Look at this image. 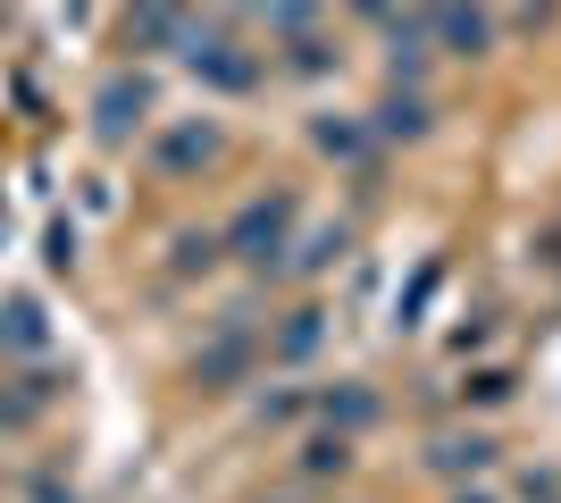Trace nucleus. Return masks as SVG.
<instances>
[{
  "label": "nucleus",
  "mask_w": 561,
  "mask_h": 503,
  "mask_svg": "<svg viewBox=\"0 0 561 503\" xmlns=\"http://www.w3.org/2000/svg\"><path fill=\"white\" fill-rule=\"evenodd\" d=\"M352 9H360V18H394V0H352Z\"/></svg>",
  "instance_id": "5701e85b"
},
{
  "label": "nucleus",
  "mask_w": 561,
  "mask_h": 503,
  "mask_svg": "<svg viewBox=\"0 0 561 503\" xmlns=\"http://www.w3.org/2000/svg\"><path fill=\"white\" fill-rule=\"evenodd\" d=\"M319 18V0H260V25H277V34H302Z\"/></svg>",
  "instance_id": "dca6fc26"
},
{
  "label": "nucleus",
  "mask_w": 561,
  "mask_h": 503,
  "mask_svg": "<svg viewBox=\"0 0 561 503\" xmlns=\"http://www.w3.org/2000/svg\"><path fill=\"white\" fill-rule=\"evenodd\" d=\"M461 395H469V403H503V395H512V378H503V369H486V378H469Z\"/></svg>",
  "instance_id": "6ab92c4d"
},
{
  "label": "nucleus",
  "mask_w": 561,
  "mask_h": 503,
  "mask_svg": "<svg viewBox=\"0 0 561 503\" xmlns=\"http://www.w3.org/2000/svg\"><path fill=\"white\" fill-rule=\"evenodd\" d=\"M185 0H135V18H126V34H135V50H176L185 43Z\"/></svg>",
  "instance_id": "39448f33"
},
{
  "label": "nucleus",
  "mask_w": 561,
  "mask_h": 503,
  "mask_svg": "<svg viewBox=\"0 0 561 503\" xmlns=\"http://www.w3.org/2000/svg\"><path fill=\"white\" fill-rule=\"evenodd\" d=\"M294 76H328V43H294V59H285Z\"/></svg>",
  "instance_id": "aec40b11"
},
{
  "label": "nucleus",
  "mask_w": 561,
  "mask_h": 503,
  "mask_svg": "<svg viewBox=\"0 0 561 503\" xmlns=\"http://www.w3.org/2000/svg\"><path fill=\"white\" fill-rule=\"evenodd\" d=\"M151 101H160V93H151V76H135V68L110 76V84L93 93V135H101V144H135L142 126H151Z\"/></svg>",
  "instance_id": "f03ea898"
},
{
  "label": "nucleus",
  "mask_w": 561,
  "mask_h": 503,
  "mask_svg": "<svg viewBox=\"0 0 561 503\" xmlns=\"http://www.w3.org/2000/svg\"><path fill=\"white\" fill-rule=\"evenodd\" d=\"M486 461H494L486 436H436V445H427V470H436V479H469V470H486Z\"/></svg>",
  "instance_id": "1a4fd4ad"
},
{
  "label": "nucleus",
  "mask_w": 561,
  "mask_h": 503,
  "mask_svg": "<svg viewBox=\"0 0 561 503\" xmlns=\"http://www.w3.org/2000/svg\"><path fill=\"white\" fill-rule=\"evenodd\" d=\"M310 403H319L310 386H277V395H260V420H277V428H285V420H302Z\"/></svg>",
  "instance_id": "f3484780"
},
{
  "label": "nucleus",
  "mask_w": 561,
  "mask_h": 503,
  "mask_svg": "<svg viewBox=\"0 0 561 503\" xmlns=\"http://www.w3.org/2000/svg\"><path fill=\"white\" fill-rule=\"evenodd\" d=\"M310 144L328 151V160H369V144H377V135H369L360 118H319V126H310Z\"/></svg>",
  "instance_id": "9b49d317"
},
{
  "label": "nucleus",
  "mask_w": 561,
  "mask_h": 503,
  "mask_svg": "<svg viewBox=\"0 0 561 503\" xmlns=\"http://www.w3.org/2000/svg\"><path fill=\"white\" fill-rule=\"evenodd\" d=\"M461 503H486V495H461Z\"/></svg>",
  "instance_id": "b1692460"
},
{
  "label": "nucleus",
  "mask_w": 561,
  "mask_h": 503,
  "mask_svg": "<svg viewBox=\"0 0 561 503\" xmlns=\"http://www.w3.org/2000/svg\"><path fill=\"white\" fill-rule=\"evenodd\" d=\"M352 470V436H335V428H319L302 445V479H344Z\"/></svg>",
  "instance_id": "4468645a"
},
{
  "label": "nucleus",
  "mask_w": 561,
  "mask_h": 503,
  "mask_svg": "<svg viewBox=\"0 0 561 503\" xmlns=\"http://www.w3.org/2000/svg\"><path fill=\"white\" fill-rule=\"evenodd\" d=\"M319 335H328V311H294L285 335H277V361H310V353H319Z\"/></svg>",
  "instance_id": "2eb2a0df"
},
{
  "label": "nucleus",
  "mask_w": 561,
  "mask_h": 503,
  "mask_svg": "<svg viewBox=\"0 0 561 503\" xmlns=\"http://www.w3.org/2000/svg\"><path fill=\"white\" fill-rule=\"evenodd\" d=\"M285 227H294V193H260V202H243L234 210V227L218 243H227L234 261H252V268H268L285 252Z\"/></svg>",
  "instance_id": "f257e3e1"
},
{
  "label": "nucleus",
  "mask_w": 561,
  "mask_h": 503,
  "mask_svg": "<svg viewBox=\"0 0 561 503\" xmlns=\"http://www.w3.org/2000/svg\"><path fill=\"white\" fill-rule=\"evenodd\" d=\"M202 160H218V126L210 118L168 126V135H160V168H202Z\"/></svg>",
  "instance_id": "6e6552de"
},
{
  "label": "nucleus",
  "mask_w": 561,
  "mask_h": 503,
  "mask_svg": "<svg viewBox=\"0 0 561 503\" xmlns=\"http://www.w3.org/2000/svg\"><path fill=\"white\" fill-rule=\"evenodd\" d=\"M369 135H377V144H420V135H427V101H420V93H402V84H394V93L377 101Z\"/></svg>",
  "instance_id": "0eeeda50"
},
{
  "label": "nucleus",
  "mask_w": 561,
  "mask_h": 503,
  "mask_svg": "<svg viewBox=\"0 0 561 503\" xmlns=\"http://www.w3.org/2000/svg\"><path fill=\"white\" fill-rule=\"evenodd\" d=\"M519 495H528V503H561V479H553V470H528V479H519Z\"/></svg>",
  "instance_id": "412c9836"
},
{
  "label": "nucleus",
  "mask_w": 561,
  "mask_h": 503,
  "mask_svg": "<svg viewBox=\"0 0 561 503\" xmlns=\"http://www.w3.org/2000/svg\"><path fill=\"white\" fill-rule=\"evenodd\" d=\"M218 252H227L218 236H176V268H210Z\"/></svg>",
  "instance_id": "a211bd4d"
},
{
  "label": "nucleus",
  "mask_w": 561,
  "mask_h": 503,
  "mask_svg": "<svg viewBox=\"0 0 561 503\" xmlns=\"http://www.w3.org/2000/svg\"><path fill=\"white\" fill-rule=\"evenodd\" d=\"M344 252H352V227H319V236H310L302 252L285 261V277H319V268H328V261H344Z\"/></svg>",
  "instance_id": "ddd939ff"
},
{
  "label": "nucleus",
  "mask_w": 561,
  "mask_h": 503,
  "mask_svg": "<svg viewBox=\"0 0 561 503\" xmlns=\"http://www.w3.org/2000/svg\"><path fill=\"white\" fill-rule=\"evenodd\" d=\"M43 302H0V344L9 353H43Z\"/></svg>",
  "instance_id": "f8f14e48"
},
{
  "label": "nucleus",
  "mask_w": 561,
  "mask_h": 503,
  "mask_svg": "<svg viewBox=\"0 0 561 503\" xmlns=\"http://www.w3.org/2000/svg\"><path fill=\"white\" fill-rule=\"evenodd\" d=\"M319 420H328L335 436H352V428H369V420H377V395H369V386H328V395H319Z\"/></svg>",
  "instance_id": "9d476101"
},
{
  "label": "nucleus",
  "mask_w": 561,
  "mask_h": 503,
  "mask_svg": "<svg viewBox=\"0 0 561 503\" xmlns=\"http://www.w3.org/2000/svg\"><path fill=\"white\" fill-rule=\"evenodd\" d=\"M243 369H252V328H243V311H234L227 328H218V344H210L202 361H193V378L210 386V395H227V386L243 378Z\"/></svg>",
  "instance_id": "20e7f679"
},
{
  "label": "nucleus",
  "mask_w": 561,
  "mask_h": 503,
  "mask_svg": "<svg viewBox=\"0 0 561 503\" xmlns=\"http://www.w3.org/2000/svg\"><path fill=\"white\" fill-rule=\"evenodd\" d=\"M50 268H76V227H50Z\"/></svg>",
  "instance_id": "4be33fe9"
},
{
  "label": "nucleus",
  "mask_w": 561,
  "mask_h": 503,
  "mask_svg": "<svg viewBox=\"0 0 561 503\" xmlns=\"http://www.w3.org/2000/svg\"><path fill=\"white\" fill-rule=\"evenodd\" d=\"M427 34H436L445 50H461V59H478V50L494 43V25H486L478 0H436V9H427Z\"/></svg>",
  "instance_id": "7ed1b4c3"
},
{
  "label": "nucleus",
  "mask_w": 561,
  "mask_h": 503,
  "mask_svg": "<svg viewBox=\"0 0 561 503\" xmlns=\"http://www.w3.org/2000/svg\"><path fill=\"white\" fill-rule=\"evenodd\" d=\"M386 76H394V84H420L427 76V18H394L386 25Z\"/></svg>",
  "instance_id": "423d86ee"
}]
</instances>
